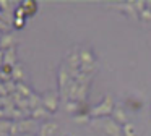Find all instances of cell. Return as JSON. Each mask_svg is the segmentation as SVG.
<instances>
[{"label": "cell", "mask_w": 151, "mask_h": 136, "mask_svg": "<svg viewBox=\"0 0 151 136\" xmlns=\"http://www.w3.org/2000/svg\"><path fill=\"white\" fill-rule=\"evenodd\" d=\"M5 55H4V63L5 65H10V67H15V62H17V52H15V47L13 49H8V50H4Z\"/></svg>", "instance_id": "obj_2"}, {"label": "cell", "mask_w": 151, "mask_h": 136, "mask_svg": "<svg viewBox=\"0 0 151 136\" xmlns=\"http://www.w3.org/2000/svg\"><path fill=\"white\" fill-rule=\"evenodd\" d=\"M21 136H33V135H21Z\"/></svg>", "instance_id": "obj_8"}, {"label": "cell", "mask_w": 151, "mask_h": 136, "mask_svg": "<svg viewBox=\"0 0 151 136\" xmlns=\"http://www.w3.org/2000/svg\"><path fill=\"white\" fill-rule=\"evenodd\" d=\"M15 26H17V28H23V26H24V19L23 18H15Z\"/></svg>", "instance_id": "obj_6"}, {"label": "cell", "mask_w": 151, "mask_h": 136, "mask_svg": "<svg viewBox=\"0 0 151 136\" xmlns=\"http://www.w3.org/2000/svg\"><path fill=\"white\" fill-rule=\"evenodd\" d=\"M2 34H4V32H2V31H0V37H2Z\"/></svg>", "instance_id": "obj_9"}, {"label": "cell", "mask_w": 151, "mask_h": 136, "mask_svg": "<svg viewBox=\"0 0 151 136\" xmlns=\"http://www.w3.org/2000/svg\"><path fill=\"white\" fill-rule=\"evenodd\" d=\"M21 8H23L24 13H28V15H33V13L36 11V3L26 0V2H21Z\"/></svg>", "instance_id": "obj_3"}, {"label": "cell", "mask_w": 151, "mask_h": 136, "mask_svg": "<svg viewBox=\"0 0 151 136\" xmlns=\"http://www.w3.org/2000/svg\"><path fill=\"white\" fill-rule=\"evenodd\" d=\"M52 130H54V125H46V126L42 128V136L50 135V133H52Z\"/></svg>", "instance_id": "obj_5"}, {"label": "cell", "mask_w": 151, "mask_h": 136, "mask_svg": "<svg viewBox=\"0 0 151 136\" xmlns=\"http://www.w3.org/2000/svg\"><path fill=\"white\" fill-rule=\"evenodd\" d=\"M15 45V37L10 32H4L2 37H0V49L2 50H8V49H13Z\"/></svg>", "instance_id": "obj_1"}, {"label": "cell", "mask_w": 151, "mask_h": 136, "mask_svg": "<svg viewBox=\"0 0 151 136\" xmlns=\"http://www.w3.org/2000/svg\"><path fill=\"white\" fill-rule=\"evenodd\" d=\"M4 55H5V52L0 49V68H2V65H4Z\"/></svg>", "instance_id": "obj_7"}, {"label": "cell", "mask_w": 151, "mask_h": 136, "mask_svg": "<svg viewBox=\"0 0 151 136\" xmlns=\"http://www.w3.org/2000/svg\"><path fill=\"white\" fill-rule=\"evenodd\" d=\"M12 76H13L15 79H20V78L23 76V73H21V68H20V67H13V73H12Z\"/></svg>", "instance_id": "obj_4"}]
</instances>
